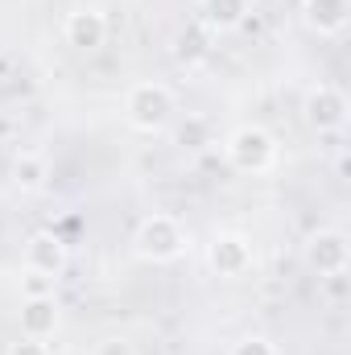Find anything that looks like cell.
<instances>
[{
  "instance_id": "1",
  "label": "cell",
  "mask_w": 351,
  "mask_h": 355,
  "mask_svg": "<svg viewBox=\"0 0 351 355\" xmlns=\"http://www.w3.org/2000/svg\"><path fill=\"white\" fill-rule=\"evenodd\" d=\"M190 248V232L186 223L170 211H153L132 227V257L145 265H174Z\"/></svg>"
},
{
  "instance_id": "2",
  "label": "cell",
  "mask_w": 351,
  "mask_h": 355,
  "mask_svg": "<svg viewBox=\"0 0 351 355\" xmlns=\"http://www.w3.org/2000/svg\"><path fill=\"white\" fill-rule=\"evenodd\" d=\"M178 116V95L174 87H166L162 79H141L124 91V120L132 132L157 137L170 128V120Z\"/></svg>"
},
{
  "instance_id": "3",
  "label": "cell",
  "mask_w": 351,
  "mask_h": 355,
  "mask_svg": "<svg viewBox=\"0 0 351 355\" xmlns=\"http://www.w3.org/2000/svg\"><path fill=\"white\" fill-rule=\"evenodd\" d=\"M223 157H228V166L236 170V174H268L273 166H277V157H281V149H277V137L261 128V124H240V128H232L228 132V141H223Z\"/></svg>"
},
{
  "instance_id": "4",
  "label": "cell",
  "mask_w": 351,
  "mask_h": 355,
  "mask_svg": "<svg viewBox=\"0 0 351 355\" xmlns=\"http://www.w3.org/2000/svg\"><path fill=\"white\" fill-rule=\"evenodd\" d=\"M302 120H306V128H314L318 137L343 132L348 120H351L348 91L335 87V83H314V87H306V95H302Z\"/></svg>"
},
{
  "instance_id": "5",
  "label": "cell",
  "mask_w": 351,
  "mask_h": 355,
  "mask_svg": "<svg viewBox=\"0 0 351 355\" xmlns=\"http://www.w3.org/2000/svg\"><path fill=\"white\" fill-rule=\"evenodd\" d=\"M207 268L223 281H240L257 268V244L244 232H215L207 244Z\"/></svg>"
},
{
  "instance_id": "6",
  "label": "cell",
  "mask_w": 351,
  "mask_h": 355,
  "mask_svg": "<svg viewBox=\"0 0 351 355\" xmlns=\"http://www.w3.org/2000/svg\"><path fill=\"white\" fill-rule=\"evenodd\" d=\"M302 261L310 272L318 277H335V272H348L351 268V240L343 227H318L306 236L302 244Z\"/></svg>"
},
{
  "instance_id": "7",
  "label": "cell",
  "mask_w": 351,
  "mask_h": 355,
  "mask_svg": "<svg viewBox=\"0 0 351 355\" xmlns=\"http://www.w3.org/2000/svg\"><path fill=\"white\" fill-rule=\"evenodd\" d=\"M62 37H67L71 50H79V54H95V50L108 42V17H103V8H95V4H79V8H71L67 21H62Z\"/></svg>"
},
{
  "instance_id": "8",
  "label": "cell",
  "mask_w": 351,
  "mask_h": 355,
  "mask_svg": "<svg viewBox=\"0 0 351 355\" xmlns=\"http://www.w3.org/2000/svg\"><path fill=\"white\" fill-rule=\"evenodd\" d=\"M71 265V248H67V240L58 236V232H50V227H42V232H33L29 240H25V268H33V272H46V277H62Z\"/></svg>"
},
{
  "instance_id": "9",
  "label": "cell",
  "mask_w": 351,
  "mask_h": 355,
  "mask_svg": "<svg viewBox=\"0 0 351 355\" xmlns=\"http://www.w3.org/2000/svg\"><path fill=\"white\" fill-rule=\"evenodd\" d=\"M252 12V0H198L194 4V21L211 33V37H223V33H236Z\"/></svg>"
},
{
  "instance_id": "10",
  "label": "cell",
  "mask_w": 351,
  "mask_h": 355,
  "mask_svg": "<svg viewBox=\"0 0 351 355\" xmlns=\"http://www.w3.org/2000/svg\"><path fill=\"white\" fill-rule=\"evenodd\" d=\"M302 25L318 37H339L351 21V0H302Z\"/></svg>"
},
{
  "instance_id": "11",
  "label": "cell",
  "mask_w": 351,
  "mask_h": 355,
  "mask_svg": "<svg viewBox=\"0 0 351 355\" xmlns=\"http://www.w3.org/2000/svg\"><path fill=\"white\" fill-rule=\"evenodd\" d=\"M17 322H21L25 339H54V331L62 322L58 297H25L21 310H17Z\"/></svg>"
},
{
  "instance_id": "12",
  "label": "cell",
  "mask_w": 351,
  "mask_h": 355,
  "mask_svg": "<svg viewBox=\"0 0 351 355\" xmlns=\"http://www.w3.org/2000/svg\"><path fill=\"white\" fill-rule=\"evenodd\" d=\"M211 50H215V37L198 25V21H190V25H182L174 33V62L182 71H198V67H207L211 62Z\"/></svg>"
},
{
  "instance_id": "13",
  "label": "cell",
  "mask_w": 351,
  "mask_h": 355,
  "mask_svg": "<svg viewBox=\"0 0 351 355\" xmlns=\"http://www.w3.org/2000/svg\"><path fill=\"white\" fill-rule=\"evenodd\" d=\"M8 178L21 194H42L50 186V157L37 153V149H21L8 166Z\"/></svg>"
},
{
  "instance_id": "14",
  "label": "cell",
  "mask_w": 351,
  "mask_h": 355,
  "mask_svg": "<svg viewBox=\"0 0 351 355\" xmlns=\"http://www.w3.org/2000/svg\"><path fill=\"white\" fill-rule=\"evenodd\" d=\"M174 141L182 145V149H190V153H198V149L215 145V137H211V120H207V116H186V120L178 124Z\"/></svg>"
},
{
  "instance_id": "15",
  "label": "cell",
  "mask_w": 351,
  "mask_h": 355,
  "mask_svg": "<svg viewBox=\"0 0 351 355\" xmlns=\"http://www.w3.org/2000/svg\"><path fill=\"white\" fill-rule=\"evenodd\" d=\"M54 277H46V272H33V268H21V281H17V289H21V302L25 297H54Z\"/></svg>"
},
{
  "instance_id": "16",
  "label": "cell",
  "mask_w": 351,
  "mask_h": 355,
  "mask_svg": "<svg viewBox=\"0 0 351 355\" xmlns=\"http://www.w3.org/2000/svg\"><path fill=\"white\" fill-rule=\"evenodd\" d=\"M228 355H277V347H273V339H264V335H240V339L228 347Z\"/></svg>"
},
{
  "instance_id": "17",
  "label": "cell",
  "mask_w": 351,
  "mask_h": 355,
  "mask_svg": "<svg viewBox=\"0 0 351 355\" xmlns=\"http://www.w3.org/2000/svg\"><path fill=\"white\" fill-rule=\"evenodd\" d=\"M91 355H137V347H132V339H124V335H108V339H99V343L91 347Z\"/></svg>"
},
{
  "instance_id": "18",
  "label": "cell",
  "mask_w": 351,
  "mask_h": 355,
  "mask_svg": "<svg viewBox=\"0 0 351 355\" xmlns=\"http://www.w3.org/2000/svg\"><path fill=\"white\" fill-rule=\"evenodd\" d=\"M327 281V289H323V297L331 302V306H339V302H348V272H335V277H323Z\"/></svg>"
},
{
  "instance_id": "19",
  "label": "cell",
  "mask_w": 351,
  "mask_h": 355,
  "mask_svg": "<svg viewBox=\"0 0 351 355\" xmlns=\"http://www.w3.org/2000/svg\"><path fill=\"white\" fill-rule=\"evenodd\" d=\"M4 355H50V347H46V339H17V343H8V352Z\"/></svg>"
},
{
  "instance_id": "20",
  "label": "cell",
  "mask_w": 351,
  "mask_h": 355,
  "mask_svg": "<svg viewBox=\"0 0 351 355\" xmlns=\"http://www.w3.org/2000/svg\"><path fill=\"white\" fill-rule=\"evenodd\" d=\"M348 170H351V166H348V149H339V157H335V174L348 178Z\"/></svg>"
},
{
  "instance_id": "21",
  "label": "cell",
  "mask_w": 351,
  "mask_h": 355,
  "mask_svg": "<svg viewBox=\"0 0 351 355\" xmlns=\"http://www.w3.org/2000/svg\"><path fill=\"white\" fill-rule=\"evenodd\" d=\"M12 128H17V124H12L8 116H0V141H8V137H12Z\"/></svg>"
}]
</instances>
